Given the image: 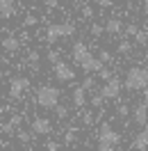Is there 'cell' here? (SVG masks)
I'll use <instances>...</instances> for the list:
<instances>
[{
  "label": "cell",
  "mask_w": 148,
  "mask_h": 151,
  "mask_svg": "<svg viewBox=\"0 0 148 151\" xmlns=\"http://www.w3.org/2000/svg\"><path fill=\"white\" fill-rule=\"evenodd\" d=\"M73 60L82 66V71H87V73H96V71H100V66H105L98 57H93L89 53V48L84 46L82 41L73 44Z\"/></svg>",
  "instance_id": "obj_1"
},
{
  "label": "cell",
  "mask_w": 148,
  "mask_h": 151,
  "mask_svg": "<svg viewBox=\"0 0 148 151\" xmlns=\"http://www.w3.org/2000/svg\"><path fill=\"white\" fill-rule=\"evenodd\" d=\"M121 142V135L116 131H112V126L107 122L100 126V133H98V149L100 151H114Z\"/></svg>",
  "instance_id": "obj_2"
},
{
  "label": "cell",
  "mask_w": 148,
  "mask_h": 151,
  "mask_svg": "<svg viewBox=\"0 0 148 151\" xmlns=\"http://www.w3.org/2000/svg\"><path fill=\"white\" fill-rule=\"evenodd\" d=\"M146 85H148V69L132 66V69L128 71V78H125V89L137 92V89H144Z\"/></svg>",
  "instance_id": "obj_3"
},
{
  "label": "cell",
  "mask_w": 148,
  "mask_h": 151,
  "mask_svg": "<svg viewBox=\"0 0 148 151\" xmlns=\"http://www.w3.org/2000/svg\"><path fill=\"white\" fill-rule=\"evenodd\" d=\"M73 32H75L73 23H53V25H48L46 39L50 44H55V41H59L62 37H71Z\"/></svg>",
  "instance_id": "obj_4"
},
{
  "label": "cell",
  "mask_w": 148,
  "mask_h": 151,
  "mask_svg": "<svg viewBox=\"0 0 148 151\" xmlns=\"http://www.w3.org/2000/svg\"><path fill=\"white\" fill-rule=\"evenodd\" d=\"M37 103L41 105V108H53L55 103H59V89H55V87H39L37 92Z\"/></svg>",
  "instance_id": "obj_5"
},
{
  "label": "cell",
  "mask_w": 148,
  "mask_h": 151,
  "mask_svg": "<svg viewBox=\"0 0 148 151\" xmlns=\"http://www.w3.org/2000/svg\"><path fill=\"white\" fill-rule=\"evenodd\" d=\"M30 87V80L28 78H23V76H16V78H11V85H9V94L11 99H21L23 92Z\"/></svg>",
  "instance_id": "obj_6"
},
{
  "label": "cell",
  "mask_w": 148,
  "mask_h": 151,
  "mask_svg": "<svg viewBox=\"0 0 148 151\" xmlns=\"http://www.w3.org/2000/svg\"><path fill=\"white\" fill-rule=\"evenodd\" d=\"M100 94H102V99H116L121 94V83L112 76L110 80H105V87L100 89Z\"/></svg>",
  "instance_id": "obj_7"
},
{
  "label": "cell",
  "mask_w": 148,
  "mask_h": 151,
  "mask_svg": "<svg viewBox=\"0 0 148 151\" xmlns=\"http://www.w3.org/2000/svg\"><path fill=\"white\" fill-rule=\"evenodd\" d=\"M55 78L62 80V83H71V80L75 78V73H73V69H71L68 64H64V62L57 60L55 62Z\"/></svg>",
  "instance_id": "obj_8"
},
{
  "label": "cell",
  "mask_w": 148,
  "mask_h": 151,
  "mask_svg": "<svg viewBox=\"0 0 148 151\" xmlns=\"http://www.w3.org/2000/svg\"><path fill=\"white\" fill-rule=\"evenodd\" d=\"M50 133H53V126H50L48 119L37 117V119L32 122V135H50Z\"/></svg>",
  "instance_id": "obj_9"
},
{
  "label": "cell",
  "mask_w": 148,
  "mask_h": 151,
  "mask_svg": "<svg viewBox=\"0 0 148 151\" xmlns=\"http://www.w3.org/2000/svg\"><path fill=\"white\" fill-rule=\"evenodd\" d=\"M132 122L137 124V126H144L148 122V108L144 103H139L134 110H132Z\"/></svg>",
  "instance_id": "obj_10"
},
{
  "label": "cell",
  "mask_w": 148,
  "mask_h": 151,
  "mask_svg": "<svg viewBox=\"0 0 148 151\" xmlns=\"http://www.w3.org/2000/svg\"><path fill=\"white\" fill-rule=\"evenodd\" d=\"M141 128L144 131H139V135L132 140V149H148V122Z\"/></svg>",
  "instance_id": "obj_11"
},
{
  "label": "cell",
  "mask_w": 148,
  "mask_h": 151,
  "mask_svg": "<svg viewBox=\"0 0 148 151\" xmlns=\"http://www.w3.org/2000/svg\"><path fill=\"white\" fill-rule=\"evenodd\" d=\"M2 48L7 50V53H16L21 48V39H16V37H5L2 39Z\"/></svg>",
  "instance_id": "obj_12"
},
{
  "label": "cell",
  "mask_w": 148,
  "mask_h": 151,
  "mask_svg": "<svg viewBox=\"0 0 148 151\" xmlns=\"http://www.w3.org/2000/svg\"><path fill=\"white\" fill-rule=\"evenodd\" d=\"M11 14H14V0H0V16L9 19Z\"/></svg>",
  "instance_id": "obj_13"
},
{
  "label": "cell",
  "mask_w": 148,
  "mask_h": 151,
  "mask_svg": "<svg viewBox=\"0 0 148 151\" xmlns=\"http://www.w3.org/2000/svg\"><path fill=\"white\" fill-rule=\"evenodd\" d=\"M121 30H123V23L119 19H110L105 23V32H110V35H119Z\"/></svg>",
  "instance_id": "obj_14"
},
{
  "label": "cell",
  "mask_w": 148,
  "mask_h": 151,
  "mask_svg": "<svg viewBox=\"0 0 148 151\" xmlns=\"http://www.w3.org/2000/svg\"><path fill=\"white\" fill-rule=\"evenodd\" d=\"M73 103L78 105V108H82V105L87 103V99H84V87H78L73 92Z\"/></svg>",
  "instance_id": "obj_15"
},
{
  "label": "cell",
  "mask_w": 148,
  "mask_h": 151,
  "mask_svg": "<svg viewBox=\"0 0 148 151\" xmlns=\"http://www.w3.org/2000/svg\"><path fill=\"white\" fill-rule=\"evenodd\" d=\"M53 108H55V114L59 117V119H66V117H68V108H66V105H59V103H55Z\"/></svg>",
  "instance_id": "obj_16"
},
{
  "label": "cell",
  "mask_w": 148,
  "mask_h": 151,
  "mask_svg": "<svg viewBox=\"0 0 148 151\" xmlns=\"http://www.w3.org/2000/svg\"><path fill=\"white\" fill-rule=\"evenodd\" d=\"M96 73H98V78H100V80H110L112 76H114L110 69H105V66H100V71H96Z\"/></svg>",
  "instance_id": "obj_17"
},
{
  "label": "cell",
  "mask_w": 148,
  "mask_h": 151,
  "mask_svg": "<svg viewBox=\"0 0 148 151\" xmlns=\"http://www.w3.org/2000/svg\"><path fill=\"white\" fill-rule=\"evenodd\" d=\"M75 135H78V128H75V126L66 128V142H68V144H71V142H75Z\"/></svg>",
  "instance_id": "obj_18"
},
{
  "label": "cell",
  "mask_w": 148,
  "mask_h": 151,
  "mask_svg": "<svg viewBox=\"0 0 148 151\" xmlns=\"http://www.w3.org/2000/svg\"><path fill=\"white\" fill-rule=\"evenodd\" d=\"M37 23H39V19H37V16H32V14L23 19V25H25V28H32V25H37Z\"/></svg>",
  "instance_id": "obj_19"
},
{
  "label": "cell",
  "mask_w": 148,
  "mask_h": 151,
  "mask_svg": "<svg viewBox=\"0 0 148 151\" xmlns=\"http://www.w3.org/2000/svg\"><path fill=\"white\" fill-rule=\"evenodd\" d=\"M30 140H32V133H28V131H18V142L28 144Z\"/></svg>",
  "instance_id": "obj_20"
},
{
  "label": "cell",
  "mask_w": 148,
  "mask_h": 151,
  "mask_svg": "<svg viewBox=\"0 0 148 151\" xmlns=\"http://www.w3.org/2000/svg\"><path fill=\"white\" fill-rule=\"evenodd\" d=\"M98 60H100L102 64H110V62L114 60V57H112L110 53H107V50H100V55H98Z\"/></svg>",
  "instance_id": "obj_21"
},
{
  "label": "cell",
  "mask_w": 148,
  "mask_h": 151,
  "mask_svg": "<svg viewBox=\"0 0 148 151\" xmlns=\"http://www.w3.org/2000/svg\"><path fill=\"white\" fill-rule=\"evenodd\" d=\"M102 101H105V99H102V94H100V92L91 96V105H96V108H100V105H102Z\"/></svg>",
  "instance_id": "obj_22"
},
{
  "label": "cell",
  "mask_w": 148,
  "mask_h": 151,
  "mask_svg": "<svg viewBox=\"0 0 148 151\" xmlns=\"http://www.w3.org/2000/svg\"><path fill=\"white\" fill-rule=\"evenodd\" d=\"M102 32H105L102 25H98V23H93V25H91V35H93V37H100Z\"/></svg>",
  "instance_id": "obj_23"
},
{
  "label": "cell",
  "mask_w": 148,
  "mask_h": 151,
  "mask_svg": "<svg viewBox=\"0 0 148 151\" xmlns=\"http://www.w3.org/2000/svg\"><path fill=\"white\" fill-rule=\"evenodd\" d=\"M134 39H137V44H141V46H144V44L148 41V35H146V32H139V30H137V35H134Z\"/></svg>",
  "instance_id": "obj_24"
},
{
  "label": "cell",
  "mask_w": 148,
  "mask_h": 151,
  "mask_svg": "<svg viewBox=\"0 0 148 151\" xmlns=\"http://www.w3.org/2000/svg\"><path fill=\"white\" fill-rule=\"evenodd\" d=\"M132 50V44L130 41H121L119 44V53H130Z\"/></svg>",
  "instance_id": "obj_25"
},
{
  "label": "cell",
  "mask_w": 148,
  "mask_h": 151,
  "mask_svg": "<svg viewBox=\"0 0 148 151\" xmlns=\"http://www.w3.org/2000/svg\"><path fill=\"white\" fill-rule=\"evenodd\" d=\"M46 149H48V151H59V142L48 140V142H46Z\"/></svg>",
  "instance_id": "obj_26"
},
{
  "label": "cell",
  "mask_w": 148,
  "mask_h": 151,
  "mask_svg": "<svg viewBox=\"0 0 148 151\" xmlns=\"http://www.w3.org/2000/svg\"><path fill=\"white\" fill-rule=\"evenodd\" d=\"M9 124L16 128V126H21V124H23V117H21V114H16V117H11V119H9Z\"/></svg>",
  "instance_id": "obj_27"
},
{
  "label": "cell",
  "mask_w": 148,
  "mask_h": 151,
  "mask_svg": "<svg viewBox=\"0 0 148 151\" xmlns=\"http://www.w3.org/2000/svg\"><path fill=\"white\" fill-rule=\"evenodd\" d=\"M137 25H134V23H130V25H128V28H125V32H128V35H130V37H134V35H137Z\"/></svg>",
  "instance_id": "obj_28"
},
{
  "label": "cell",
  "mask_w": 148,
  "mask_h": 151,
  "mask_svg": "<svg viewBox=\"0 0 148 151\" xmlns=\"http://www.w3.org/2000/svg\"><path fill=\"white\" fill-rule=\"evenodd\" d=\"M82 87H84V89H91V87H93V78H91V76H87V78H84Z\"/></svg>",
  "instance_id": "obj_29"
},
{
  "label": "cell",
  "mask_w": 148,
  "mask_h": 151,
  "mask_svg": "<svg viewBox=\"0 0 148 151\" xmlns=\"http://www.w3.org/2000/svg\"><path fill=\"white\" fill-rule=\"evenodd\" d=\"M57 60H59V55H57L55 50H50V53H48V62H53V64H55Z\"/></svg>",
  "instance_id": "obj_30"
},
{
  "label": "cell",
  "mask_w": 148,
  "mask_h": 151,
  "mask_svg": "<svg viewBox=\"0 0 148 151\" xmlns=\"http://www.w3.org/2000/svg\"><path fill=\"white\" fill-rule=\"evenodd\" d=\"M28 60H30V62H32V64H34V62H39V53H37V50H32Z\"/></svg>",
  "instance_id": "obj_31"
},
{
  "label": "cell",
  "mask_w": 148,
  "mask_h": 151,
  "mask_svg": "<svg viewBox=\"0 0 148 151\" xmlns=\"http://www.w3.org/2000/svg\"><path fill=\"white\" fill-rule=\"evenodd\" d=\"M128 112H130L128 105H121V108H119V117H128Z\"/></svg>",
  "instance_id": "obj_32"
},
{
  "label": "cell",
  "mask_w": 148,
  "mask_h": 151,
  "mask_svg": "<svg viewBox=\"0 0 148 151\" xmlns=\"http://www.w3.org/2000/svg\"><path fill=\"white\" fill-rule=\"evenodd\" d=\"M98 5H100V7H112L114 2H112V0H98Z\"/></svg>",
  "instance_id": "obj_33"
},
{
  "label": "cell",
  "mask_w": 148,
  "mask_h": 151,
  "mask_svg": "<svg viewBox=\"0 0 148 151\" xmlns=\"http://www.w3.org/2000/svg\"><path fill=\"white\" fill-rule=\"evenodd\" d=\"M43 2H46L48 7H57V5H59V0H43Z\"/></svg>",
  "instance_id": "obj_34"
},
{
  "label": "cell",
  "mask_w": 148,
  "mask_h": 151,
  "mask_svg": "<svg viewBox=\"0 0 148 151\" xmlns=\"http://www.w3.org/2000/svg\"><path fill=\"white\" fill-rule=\"evenodd\" d=\"M144 105H146V108H148V85L144 87Z\"/></svg>",
  "instance_id": "obj_35"
},
{
  "label": "cell",
  "mask_w": 148,
  "mask_h": 151,
  "mask_svg": "<svg viewBox=\"0 0 148 151\" xmlns=\"http://www.w3.org/2000/svg\"><path fill=\"white\" fill-rule=\"evenodd\" d=\"M2 131H5V133H11V131H14V126H11V124L7 122V124H5V126H2Z\"/></svg>",
  "instance_id": "obj_36"
},
{
  "label": "cell",
  "mask_w": 148,
  "mask_h": 151,
  "mask_svg": "<svg viewBox=\"0 0 148 151\" xmlns=\"http://www.w3.org/2000/svg\"><path fill=\"white\" fill-rule=\"evenodd\" d=\"M93 122V117H91V112H87L84 114V124H91Z\"/></svg>",
  "instance_id": "obj_37"
},
{
  "label": "cell",
  "mask_w": 148,
  "mask_h": 151,
  "mask_svg": "<svg viewBox=\"0 0 148 151\" xmlns=\"http://www.w3.org/2000/svg\"><path fill=\"white\" fill-rule=\"evenodd\" d=\"M82 12H84V16H87V19H89V16H91V14H93V12H91V7H84Z\"/></svg>",
  "instance_id": "obj_38"
},
{
  "label": "cell",
  "mask_w": 148,
  "mask_h": 151,
  "mask_svg": "<svg viewBox=\"0 0 148 151\" xmlns=\"http://www.w3.org/2000/svg\"><path fill=\"white\" fill-rule=\"evenodd\" d=\"M144 14L148 16V0H144Z\"/></svg>",
  "instance_id": "obj_39"
},
{
  "label": "cell",
  "mask_w": 148,
  "mask_h": 151,
  "mask_svg": "<svg viewBox=\"0 0 148 151\" xmlns=\"http://www.w3.org/2000/svg\"><path fill=\"white\" fill-rule=\"evenodd\" d=\"M34 2H43V0H34Z\"/></svg>",
  "instance_id": "obj_40"
},
{
  "label": "cell",
  "mask_w": 148,
  "mask_h": 151,
  "mask_svg": "<svg viewBox=\"0 0 148 151\" xmlns=\"http://www.w3.org/2000/svg\"><path fill=\"white\" fill-rule=\"evenodd\" d=\"M0 78H2V71H0Z\"/></svg>",
  "instance_id": "obj_41"
},
{
  "label": "cell",
  "mask_w": 148,
  "mask_h": 151,
  "mask_svg": "<svg viewBox=\"0 0 148 151\" xmlns=\"http://www.w3.org/2000/svg\"><path fill=\"white\" fill-rule=\"evenodd\" d=\"M125 2H132V0H125Z\"/></svg>",
  "instance_id": "obj_42"
}]
</instances>
